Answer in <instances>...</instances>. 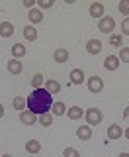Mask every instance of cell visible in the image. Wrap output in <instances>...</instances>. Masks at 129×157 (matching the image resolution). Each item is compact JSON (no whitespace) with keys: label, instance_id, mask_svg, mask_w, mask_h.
Returning <instances> with one entry per match:
<instances>
[{"label":"cell","instance_id":"cell-3","mask_svg":"<svg viewBox=\"0 0 129 157\" xmlns=\"http://www.w3.org/2000/svg\"><path fill=\"white\" fill-rule=\"evenodd\" d=\"M98 29H100L102 33H110L112 36V32L116 29V20L112 16H104L100 22H98Z\"/></svg>","mask_w":129,"mask_h":157},{"label":"cell","instance_id":"cell-6","mask_svg":"<svg viewBox=\"0 0 129 157\" xmlns=\"http://www.w3.org/2000/svg\"><path fill=\"white\" fill-rule=\"evenodd\" d=\"M86 51L90 53V55H98V53L102 51V41H100V39H88Z\"/></svg>","mask_w":129,"mask_h":157},{"label":"cell","instance_id":"cell-9","mask_svg":"<svg viewBox=\"0 0 129 157\" xmlns=\"http://www.w3.org/2000/svg\"><path fill=\"white\" fill-rule=\"evenodd\" d=\"M8 71L12 73V75H20V73L24 71V65L20 63V59H14V57L10 59L8 61Z\"/></svg>","mask_w":129,"mask_h":157},{"label":"cell","instance_id":"cell-29","mask_svg":"<svg viewBox=\"0 0 129 157\" xmlns=\"http://www.w3.org/2000/svg\"><path fill=\"white\" fill-rule=\"evenodd\" d=\"M121 33L123 36H129V18H125L121 22Z\"/></svg>","mask_w":129,"mask_h":157},{"label":"cell","instance_id":"cell-14","mask_svg":"<svg viewBox=\"0 0 129 157\" xmlns=\"http://www.w3.org/2000/svg\"><path fill=\"white\" fill-rule=\"evenodd\" d=\"M43 88H45L47 92H51V94H57V92L61 90V85H59L55 78H47V81H45V86H43Z\"/></svg>","mask_w":129,"mask_h":157},{"label":"cell","instance_id":"cell-8","mask_svg":"<svg viewBox=\"0 0 129 157\" xmlns=\"http://www.w3.org/2000/svg\"><path fill=\"white\" fill-rule=\"evenodd\" d=\"M76 137H78L80 141H88V140L92 137V128H90V126H80V128L76 130Z\"/></svg>","mask_w":129,"mask_h":157},{"label":"cell","instance_id":"cell-2","mask_svg":"<svg viewBox=\"0 0 129 157\" xmlns=\"http://www.w3.org/2000/svg\"><path fill=\"white\" fill-rule=\"evenodd\" d=\"M84 118H86L88 126L92 128V126H98L104 120V114H102V110H98V108H88V110L84 112Z\"/></svg>","mask_w":129,"mask_h":157},{"label":"cell","instance_id":"cell-15","mask_svg":"<svg viewBox=\"0 0 129 157\" xmlns=\"http://www.w3.org/2000/svg\"><path fill=\"white\" fill-rule=\"evenodd\" d=\"M53 57H55L57 63H67V61H68V51H67L64 47H59V49H55Z\"/></svg>","mask_w":129,"mask_h":157},{"label":"cell","instance_id":"cell-11","mask_svg":"<svg viewBox=\"0 0 129 157\" xmlns=\"http://www.w3.org/2000/svg\"><path fill=\"white\" fill-rule=\"evenodd\" d=\"M104 67H106L108 71H116V69L120 67V57H116V55H108V57H106V61H104Z\"/></svg>","mask_w":129,"mask_h":157},{"label":"cell","instance_id":"cell-24","mask_svg":"<svg viewBox=\"0 0 129 157\" xmlns=\"http://www.w3.org/2000/svg\"><path fill=\"white\" fill-rule=\"evenodd\" d=\"M37 120H39V124H41V126H47L49 128V126L53 124V114H51V112H45V114H41Z\"/></svg>","mask_w":129,"mask_h":157},{"label":"cell","instance_id":"cell-21","mask_svg":"<svg viewBox=\"0 0 129 157\" xmlns=\"http://www.w3.org/2000/svg\"><path fill=\"white\" fill-rule=\"evenodd\" d=\"M31 86H33V90H37V88H43V86H45V78H43L41 73L33 75V78H31Z\"/></svg>","mask_w":129,"mask_h":157},{"label":"cell","instance_id":"cell-34","mask_svg":"<svg viewBox=\"0 0 129 157\" xmlns=\"http://www.w3.org/2000/svg\"><path fill=\"white\" fill-rule=\"evenodd\" d=\"M2 116H4V106L0 104V118H2Z\"/></svg>","mask_w":129,"mask_h":157},{"label":"cell","instance_id":"cell-18","mask_svg":"<svg viewBox=\"0 0 129 157\" xmlns=\"http://www.w3.org/2000/svg\"><path fill=\"white\" fill-rule=\"evenodd\" d=\"M24 37H26L28 41H35L37 39V29L33 26H26L24 28Z\"/></svg>","mask_w":129,"mask_h":157},{"label":"cell","instance_id":"cell-27","mask_svg":"<svg viewBox=\"0 0 129 157\" xmlns=\"http://www.w3.org/2000/svg\"><path fill=\"white\" fill-rule=\"evenodd\" d=\"M120 61H123V63H129V47H125V45H123V47L120 49Z\"/></svg>","mask_w":129,"mask_h":157},{"label":"cell","instance_id":"cell-12","mask_svg":"<svg viewBox=\"0 0 129 157\" xmlns=\"http://www.w3.org/2000/svg\"><path fill=\"white\" fill-rule=\"evenodd\" d=\"M67 116H68V120H80V118L84 116V110L80 106H71L67 110Z\"/></svg>","mask_w":129,"mask_h":157},{"label":"cell","instance_id":"cell-4","mask_svg":"<svg viewBox=\"0 0 129 157\" xmlns=\"http://www.w3.org/2000/svg\"><path fill=\"white\" fill-rule=\"evenodd\" d=\"M104 88V81H102V77H98V75H94V77H90L88 78V90L90 92H94V94H98Z\"/></svg>","mask_w":129,"mask_h":157},{"label":"cell","instance_id":"cell-36","mask_svg":"<svg viewBox=\"0 0 129 157\" xmlns=\"http://www.w3.org/2000/svg\"><path fill=\"white\" fill-rule=\"evenodd\" d=\"M2 157H12V155H2Z\"/></svg>","mask_w":129,"mask_h":157},{"label":"cell","instance_id":"cell-33","mask_svg":"<svg viewBox=\"0 0 129 157\" xmlns=\"http://www.w3.org/2000/svg\"><path fill=\"white\" fill-rule=\"evenodd\" d=\"M123 116H125V118H127V116H129V106H127V108H125V110H123Z\"/></svg>","mask_w":129,"mask_h":157},{"label":"cell","instance_id":"cell-10","mask_svg":"<svg viewBox=\"0 0 129 157\" xmlns=\"http://www.w3.org/2000/svg\"><path fill=\"white\" fill-rule=\"evenodd\" d=\"M68 78H71L72 85H82V82H84V73H82V69H72L71 75H68Z\"/></svg>","mask_w":129,"mask_h":157},{"label":"cell","instance_id":"cell-17","mask_svg":"<svg viewBox=\"0 0 129 157\" xmlns=\"http://www.w3.org/2000/svg\"><path fill=\"white\" fill-rule=\"evenodd\" d=\"M28 18H29V22H31V24H39V22L43 20V14L39 12L37 8H31V10L28 12Z\"/></svg>","mask_w":129,"mask_h":157},{"label":"cell","instance_id":"cell-35","mask_svg":"<svg viewBox=\"0 0 129 157\" xmlns=\"http://www.w3.org/2000/svg\"><path fill=\"white\" fill-rule=\"evenodd\" d=\"M117 157H129V153H120Z\"/></svg>","mask_w":129,"mask_h":157},{"label":"cell","instance_id":"cell-5","mask_svg":"<svg viewBox=\"0 0 129 157\" xmlns=\"http://www.w3.org/2000/svg\"><path fill=\"white\" fill-rule=\"evenodd\" d=\"M37 118H39V116H35L33 112L24 110L22 114H20V122H22V124H26V126H33V124L37 122Z\"/></svg>","mask_w":129,"mask_h":157},{"label":"cell","instance_id":"cell-28","mask_svg":"<svg viewBox=\"0 0 129 157\" xmlns=\"http://www.w3.org/2000/svg\"><path fill=\"white\" fill-rule=\"evenodd\" d=\"M63 157H80V153H78L74 147H67V149L63 151Z\"/></svg>","mask_w":129,"mask_h":157},{"label":"cell","instance_id":"cell-7","mask_svg":"<svg viewBox=\"0 0 129 157\" xmlns=\"http://www.w3.org/2000/svg\"><path fill=\"white\" fill-rule=\"evenodd\" d=\"M88 12H90L92 18H104V4L102 2H92L90 8H88Z\"/></svg>","mask_w":129,"mask_h":157},{"label":"cell","instance_id":"cell-31","mask_svg":"<svg viewBox=\"0 0 129 157\" xmlns=\"http://www.w3.org/2000/svg\"><path fill=\"white\" fill-rule=\"evenodd\" d=\"M24 6H26V8H29V10H31L33 6H35V0H24Z\"/></svg>","mask_w":129,"mask_h":157},{"label":"cell","instance_id":"cell-19","mask_svg":"<svg viewBox=\"0 0 129 157\" xmlns=\"http://www.w3.org/2000/svg\"><path fill=\"white\" fill-rule=\"evenodd\" d=\"M26 151L28 153H39V151H41V144H39L37 140H29L26 144Z\"/></svg>","mask_w":129,"mask_h":157},{"label":"cell","instance_id":"cell-13","mask_svg":"<svg viewBox=\"0 0 129 157\" xmlns=\"http://www.w3.org/2000/svg\"><path fill=\"white\" fill-rule=\"evenodd\" d=\"M121 136H123V130H121V126H117V124H112L110 128H108V137H110V140H120Z\"/></svg>","mask_w":129,"mask_h":157},{"label":"cell","instance_id":"cell-26","mask_svg":"<svg viewBox=\"0 0 129 157\" xmlns=\"http://www.w3.org/2000/svg\"><path fill=\"white\" fill-rule=\"evenodd\" d=\"M117 8H120V12L125 18H129V0H121V2L117 4Z\"/></svg>","mask_w":129,"mask_h":157},{"label":"cell","instance_id":"cell-30","mask_svg":"<svg viewBox=\"0 0 129 157\" xmlns=\"http://www.w3.org/2000/svg\"><path fill=\"white\" fill-rule=\"evenodd\" d=\"M53 4H55L53 0H39V6H41V8H51Z\"/></svg>","mask_w":129,"mask_h":157},{"label":"cell","instance_id":"cell-25","mask_svg":"<svg viewBox=\"0 0 129 157\" xmlns=\"http://www.w3.org/2000/svg\"><path fill=\"white\" fill-rule=\"evenodd\" d=\"M12 104H14V108H16V110H22V112L28 108V104H26V98H22V96H16V98L12 100Z\"/></svg>","mask_w":129,"mask_h":157},{"label":"cell","instance_id":"cell-22","mask_svg":"<svg viewBox=\"0 0 129 157\" xmlns=\"http://www.w3.org/2000/svg\"><path fill=\"white\" fill-rule=\"evenodd\" d=\"M51 110H53V116H63L64 112L68 110L67 106H64V102H53V106H51Z\"/></svg>","mask_w":129,"mask_h":157},{"label":"cell","instance_id":"cell-20","mask_svg":"<svg viewBox=\"0 0 129 157\" xmlns=\"http://www.w3.org/2000/svg\"><path fill=\"white\" fill-rule=\"evenodd\" d=\"M12 55H14V59H22L26 55V47H24L22 43H14L12 45Z\"/></svg>","mask_w":129,"mask_h":157},{"label":"cell","instance_id":"cell-37","mask_svg":"<svg viewBox=\"0 0 129 157\" xmlns=\"http://www.w3.org/2000/svg\"><path fill=\"white\" fill-rule=\"evenodd\" d=\"M0 157H2V155H0Z\"/></svg>","mask_w":129,"mask_h":157},{"label":"cell","instance_id":"cell-16","mask_svg":"<svg viewBox=\"0 0 129 157\" xmlns=\"http://www.w3.org/2000/svg\"><path fill=\"white\" fill-rule=\"evenodd\" d=\"M14 33V26L10 22H0V36L2 37H12Z\"/></svg>","mask_w":129,"mask_h":157},{"label":"cell","instance_id":"cell-1","mask_svg":"<svg viewBox=\"0 0 129 157\" xmlns=\"http://www.w3.org/2000/svg\"><path fill=\"white\" fill-rule=\"evenodd\" d=\"M26 104H28V110L33 112L35 116H41L45 114V112L51 110L53 106V94L51 92H47L45 88H37V90H33L31 94L26 98Z\"/></svg>","mask_w":129,"mask_h":157},{"label":"cell","instance_id":"cell-23","mask_svg":"<svg viewBox=\"0 0 129 157\" xmlns=\"http://www.w3.org/2000/svg\"><path fill=\"white\" fill-rule=\"evenodd\" d=\"M110 45L113 47H123V37H121V33H112L110 36Z\"/></svg>","mask_w":129,"mask_h":157},{"label":"cell","instance_id":"cell-32","mask_svg":"<svg viewBox=\"0 0 129 157\" xmlns=\"http://www.w3.org/2000/svg\"><path fill=\"white\" fill-rule=\"evenodd\" d=\"M123 136H125L127 140H129V126H127V130H123Z\"/></svg>","mask_w":129,"mask_h":157}]
</instances>
